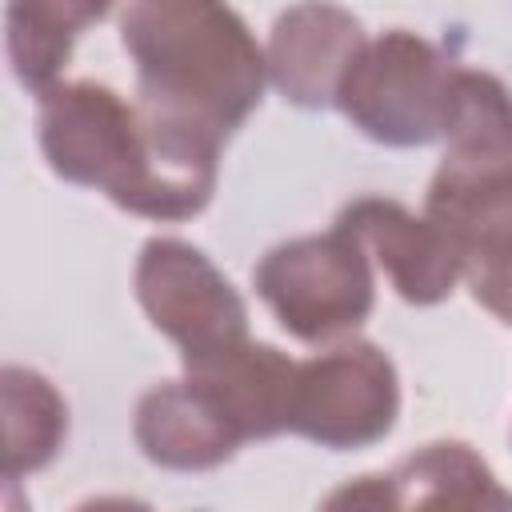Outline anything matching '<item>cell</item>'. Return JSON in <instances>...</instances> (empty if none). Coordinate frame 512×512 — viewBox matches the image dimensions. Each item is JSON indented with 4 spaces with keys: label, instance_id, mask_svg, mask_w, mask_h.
<instances>
[{
    "label": "cell",
    "instance_id": "1",
    "mask_svg": "<svg viewBox=\"0 0 512 512\" xmlns=\"http://www.w3.org/2000/svg\"><path fill=\"white\" fill-rule=\"evenodd\" d=\"M220 144L156 108L124 104L92 80L40 92V148L56 176L100 188L124 212L148 220H188L216 188Z\"/></svg>",
    "mask_w": 512,
    "mask_h": 512
},
{
    "label": "cell",
    "instance_id": "2",
    "mask_svg": "<svg viewBox=\"0 0 512 512\" xmlns=\"http://www.w3.org/2000/svg\"><path fill=\"white\" fill-rule=\"evenodd\" d=\"M120 40L144 108L224 140L260 104L268 56L228 0H132Z\"/></svg>",
    "mask_w": 512,
    "mask_h": 512
},
{
    "label": "cell",
    "instance_id": "3",
    "mask_svg": "<svg viewBox=\"0 0 512 512\" xmlns=\"http://www.w3.org/2000/svg\"><path fill=\"white\" fill-rule=\"evenodd\" d=\"M452 88L456 64L416 32L392 28L360 44L336 88V104L364 136L412 148L444 136Z\"/></svg>",
    "mask_w": 512,
    "mask_h": 512
},
{
    "label": "cell",
    "instance_id": "4",
    "mask_svg": "<svg viewBox=\"0 0 512 512\" xmlns=\"http://www.w3.org/2000/svg\"><path fill=\"white\" fill-rule=\"evenodd\" d=\"M260 300L280 328L304 344H328L348 336L372 312L368 252L340 224L324 236H300L276 244L252 272Z\"/></svg>",
    "mask_w": 512,
    "mask_h": 512
},
{
    "label": "cell",
    "instance_id": "5",
    "mask_svg": "<svg viewBox=\"0 0 512 512\" xmlns=\"http://www.w3.org/2000/svg\"><path fill=\"white\" fill-rule=\"evenodd\" d=\"M396 412V368L376 344H336L296 368L292 432L324 448H364L396 424Z\"/></svg>",
    "mask_w": 512,
    "mask_h": 512
},
{
    "label": "cell",
    "instance_id": "6",
    "mask_svg": "<svg viewBox=\"0 0 512 512\" xmlns=\"http://www.w3.org/2000/svg\"><path fill=\"white\" fill-rule=\"evenodd\" d=\"M136 296L148 320L188 360L248 340V312L216 264L184 240H148L136 264Z\"/></svg>",
    "mask_w": 512,
    "mask_h": 512
},
{
    "label": "cell",
    "instance_id": "7",
    "mask_svg": "<svg viewBox=\"0 0 512 512\" xmlns=\"http://www.w3.org/2000/svg\"><path fill=\"white\" fill-rule=\"evenodd\" d=\"M444 164L432 176L424 216L436 224L456 220L480 200L512 188V96L508 88L472 68H456L452 112L444 124Z\"/></svg>",
    "mask_w": 512,
    "mask_h": 512
},
{
    "label": "cell",
    "instance_id": "8",
    "mask_svg": "<svg viewBox=\"0 0 512 512\" xmlns=\"http://www.w3.org/2000/svg\"><path fill=\"white\" fill-rule=\"evenodd\" d=\"M336 224L360 240V248L388 272L392 288L408 304H440L464 276L456 240L428 216H412L396 200H352Z\"/></svg>",
    "mask_w": 512,
    "mask_h": 512
},
{
    "label": "cell",
    "instance_id": "9",
    "mask_svg": "<svg viewBox=\"0 0 512 512\" xmlns=\"http://www.w3.org/2000/svg\"><path fill=\"white\" fill-rule=\"evenodd\" d=\"M364 44V28L352 12L328 0H304L288 8L268 40V76L284 100L300 108L336 104V88Z\"/></svg>",
    "mask_w": 512,
    "mask_h": 512
},
{
    "label": "cell",
    "instance_id": "10",
    "mask_svg": "<svg viewBox=\"0 0 512 512\" xmlns=\"http://www.w3.org/2000/svg\"><path fill=\"white\" fill-rule=\"evenodd\" d=\"M296 360L272 344H228L212 356L188 360L184 376L224 412L240 440H268L292 428L296 408Z\"/></svg>",
    "mask_w": 512,
    "mask_h": 512
},
{
    "label": "cell",
    "instance_id": "11",
    "mask_svg": "<svg viewBox=\"0 0 512 512\" xmlns=\"http://www.w3.org/2000/svg\"><path fill=\"white\" fill-rule=\"evenodd\" d=\"M340 504H392V508H512V496L496 484L488 464L460 440H440L400 460L388 476H364L328 496V508Z\"/></svg>",
    "mask_w": 512,
    "mask_h": 512
},
{
    "label": "cell",
    "instance_id": "12",
    "mask_svg": "<svg viewBox=\"0 0 512 512\" xmlns=\"http://www.w3.org/2000/svg\"><path fill=\"white\" fill-rule=\"evenodd\" d=\"M136 440L148 460L180 472L216 468L240 444V432L224 420V412L184 376L156 384L136 404Z\"/></svg>",
    "mask_w": 512,
    "mask_h": 512
},
{
    "label": "cell",
    "instance_id": "13",
    "mask_svg": "<svg viewBox=\"0 0 512 512\" xmlns=\"http://www.w3.org/2000/svg\"><path fill=\"white\" fill-rule=\"evenodd\" d=\"M116 0H8V60L28 92H48L76 32L104 20Z\"/></svg>",
    "mask_w": 512,
    "mask_h": 512
},
{
    "label": "cell",
    "instance_id": "14",
    "mask_svg": "<svg viewBox=\"0 0 512 512\" xmlns=\"http://www.w3.org/2000/svg\"><path fill=\"white\" fill-rule=\"evenodd\" d=\"M440 228L464 256V280L472 296L512 328V188L480 200Z\"/></svg>",
    "mask_w": 512,
    "mask_h": 512
},
{
    "label": "cell",
    "instance_id": "15",
    "mask_svg": "<svg viewBox=\"0 0 512 512\" xmlns=\"http://www.w3.org/2000/svg\"><path fill=\"white\" fill-rule=\"evenodd\" d=\"M0 384H4V476L16 480L20 472H36L56 456L68 428V412L56 388L40 372L8 364Z\"/></svg>",
    "mask_w": 512,
    "mask_h": 512
}]
</instances>
